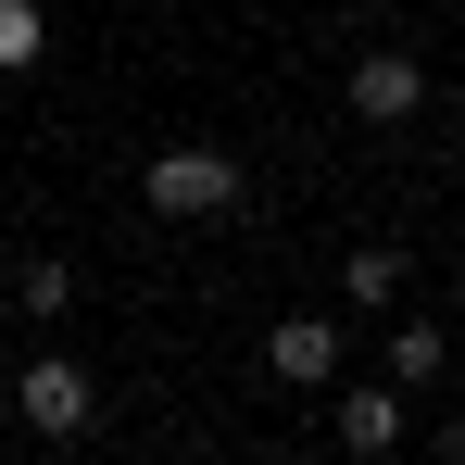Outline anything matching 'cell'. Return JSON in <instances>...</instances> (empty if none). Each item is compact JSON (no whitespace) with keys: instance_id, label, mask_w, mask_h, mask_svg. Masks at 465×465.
Returning a JSON list of instances; mask_svg holds the SVG:
<instances>
[{"instance_id":"30bf717a","label":"cell","mask_w":465,"mask_h":465,"mask_svg":"<svg viewBox=\"0 0 465 465\" xmlns=\"http://www.w3.org/2000/svg\"><path fill=\"white\" fill-rule=\"evenodd\" d=\"M0 327H13V277H0Z\"/></svg>"},{"instance_id":"9c48e42d","label":"cell","mask_w":465,"mask_h":465,"mask_svg":"<svg viewBox=\"0 0 465 465\" xmlns=\"http://www.w3.org/2000/svg\"><path fill=\"white\" fill-rule=\"evenodd\" d=\"M38 51H51V13L38 0H0V76H25Z\"/></svg>"},{"instance_id":"7a4b0ae2","label":"cell","mask_w":465,"mask_h":465,"mask_svg":"<svg viewBox=\"0 0 465 465\" xmlns=\"http://www.w3.org/2000/svg\"><path fill=\"white\" fill-rule=\"evenodd\" d=\"M0 402H13L38 440H88V428H101V378H88L64 340H51V352H25V365L0 378Z\"/></svg>"},{"instance_id":"8992f818","label":"cell","mask_w":465,"mask_h":465,"mask_svg":"<svg viewBox=\"0 0 465 465\" xmlns=\"http://www.w3.org/2000/svg\"><path fill=\"white\" fill-rule=\"evenodd\" d=\"M453 378V327H440V314H402V327H390V390H440Z\"/></svg>"},{"instance_id":"3957f363","label":"cell","mask_w":465,"mask_h":465,"mask_svg":"<svg viewBox=\"0 0 465 465\" xmlns=\"http://www.w3.org/2000/svg\"><path fill=\"white\" fill-rule=\"evenodd\" d=\"M327 440L352 465H390L402 440H415V390H390V378H340L327 390Z\"/></svg>"},{"instance_id":"277c9868","label":"cell","mask_w":465,"mask_h":465,"mask_svg":"<svg viewBox=\"0 0 465 465\" xmlns=\"http://www.w3.org/2000/svg\"><path fill=\"white\" fill-rule=\"evenodd\" d=\"M340 365H352L340 352V314H277L264 327V378L277 390H340Z\"/></svg>"},{"instance_id":"8fae6325","label":"cell","mask_w":465,"mask_h":465,"mask_svg":"<svg viewBox=\"0 0 465 465\" xmlns=\"http://www.w3.org/2000/svg\"><path fill=\"white\" fill-rule=\"evenodd\" d=\"M214 465H239V453H214Z\"/></svg>"},{"instance_id":"52a82bcc","label":"cell","mask_w":465,"mask_h":465,"mask_svg":"<svg viewBox=\"0 0 465 465\" xmlns=\"http://www.w3.org/2000/svg\"><path fill=\"white\" fill-rule=\"evenodd\" d=\"M340 302H402V252H390V239H352V264H340Z\"/></svg>"},{"instance_id":"6da1fadb","label":"cell","mask_w":465,"mask_h":465,"mask_svg":"<svg viewBox=\"0 0 465 465\" xmlns=\"http://www.w3.org/2000/svg\"><path fill=\"white\" fill-rule=\"evenodd\" d=\"M139 202H152L163 227H227L239 202H252V163H239L227 139H163V152L139 163Z\"/></svg>"},{"instance_id":"5b68a950","label":"cell","mask_w":465,"mask_h":465,"mask_svg":"<svg viewBox=\"0 0 465 465\" xmlns=\"http://www.w3.org/2000/svg\"><path fill=\"white\" fill-rule=\"evenodd\" d=\"M340 101H352L365 126H415V114H428V64H415V51H352Z\"/></svg>"},{"instance_id":"ba28073f","label":"cell","mask_w":465,"mask_h":465,"mask_svg":"<svg viewBox=\"0 0 465 465\" xmlns=\"http://www.w3.org/2000/svg\"><path fill=\"white\" fill-rule=\"evenodd\" d=\"M13 314L64 327V314H76V264H25V277H13Z\"/></svg>"}]
</instances>
